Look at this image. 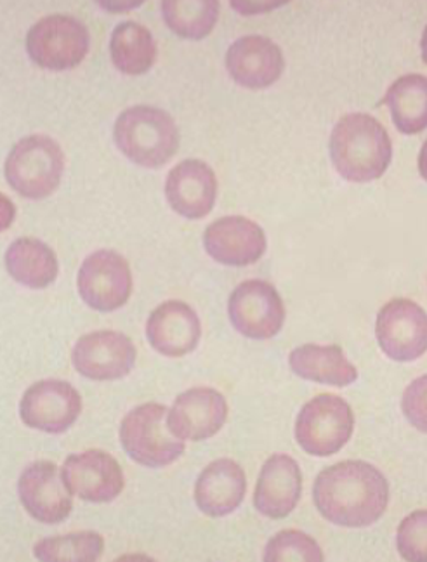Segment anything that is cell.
Returning <instances> with one entry per match:
<instances>
[{
	"label": "cell",
	"mask_w": 427,
	"mask_h": 562,
	"mask_svg": "<svg viewBox=\"0 0 427 562\" xmlns=\"http://www.w3.org/2000/svg\"><path fill=\"white\" fill-rule=\"evenodd\" d=\"M112 61L122 74L143 75L154 67L157 44L146 26L124 21L113 30L110 41Z\"/></svg>",
	"instance_id": "25"
},
{
	"label": "cell",
	"mask_w": 427,
	"mask_h": 562,
	"mask_svg": "<svg viewBox=\"0 0 427 562\" xmlns=\"http://www.w3.org/2000/svg\"><path fill=\"white\" fill-rule=\"evenodd\" d=\"M291 369L306 381L346 387L358 379V370L337 344L316 346L304 344L291 355Z\"/></svg>",
	"instance_id": "22"
},
{
	"label": "cell",
	"mask_w": 427,
	"mask_h": 562,
	"mask_svg": "<svg viewBox=\"0 0 427 562\" xmlns=\"http://www.w3.org/2000/svg\"><path fill=\"white\" fill-rule=\"evenodd\" d=\"M396 543L405 561L427 562V510H417L403 519Z\"/></svg>",
	"instance_id": "29"
},
{
	"label": "cell",
	"mask_w": 427,
	"mask_h": 562,
	"mask_svg": "<svg viewBox=\"0 0 427 562\" xmlns=\"http://www.w3.org/2000/svg\"><path fill=\"white\" fill-rule=\"evenodd\" d=\"M313 501L327 521L345 528H366L386 513L390 484L370 463L348 460L319 472Z\"/></svg>",
	"instance_id": "1"
},
{
	"label": "cell",
	"mask_w": 427,
	"mask_h": 562,
	"mask_svg": "<svg viewBox=\"0 0 427 562\" xmlns=\"http://www.w3.org/2000/svg\"><path fill=\"white\" fill-rule=\"evenodd\" d=\"M265 561H324V552L312 537L297 529H285L271 538L266 547Z\"/></svg>",
	"instance_id": "28"
},
{
	"label": "cell",
	"mask_w": 427,
	"mask_h": 562,
	"mask_svg": "<svg viewBox=\"0 0 427 562\" xmlns=\"http://www.w3.org/2000/svg\"><path fill=\"white\" fill-rule=\"evenodd\" d=\"M303 492V474L297 462L289 456H273L262 465L254 505L262 516L283 519L297 507Z\"/></svg>",
	"instance_id": "20"
},
{
	"label": "cell",
	"mask_w": 427,
	"mask_h": 562,
	"mask_svg": "<svg viewBox=\"0 0 427 562\" xmlns=\"http://www.w3.org/2000/svg\"><path fill=\"white\" fill-rule=\"evenodd\" d=\"M228 418V403L212 387H193L176 397L169 429L176 438L204 441L216 436Z\"/></svg>",
	"instance_id": "16"
},
{
	"label": "cell",
	"mask_w": 427,
	"mask_h": 562,
	"mask_svg": "<svg viewBox=\"0 0 427 562\" xmlns=\"http://www.w3.org/2000/svg\"><path fill=\"white\" fill-rule=\"evenodd\" d=\"M91 46L89 30L67 14H53L37 21L26 35V50L38 67L65 71L79 67Z\"/></svg>",
	"instance_id": "7"
},
{
	"label": "cell",
	"mask_w": 427,
	"mask_h": 562,
	"mask_svg": "<svg viewBox=\"0 0 427 562\" xmlns=\"http://www.w3.org/2000/svg\"><path fill=\"white\" fill-rule=\"evenodd\" d=\"M82 412V397L74 385L56 379L35 382L21 397V420L47 435H61Z\"/></svg>",
	"instance_id": "12"
},
{
	"label": "cell",
	"mask_w": 427,
	"mask_h": 562,
	"mask_svg": "<svg viewBox=\"0 0 427 562\" xmlns=\"http://www.w3.org/2000/svg\"><path fill=\"white\" fill-rule=\"evenodd\" d=\"M398 131L419 134L427 128V77L405 75L391 86L384 98Z\"/></svg>",
	"instance_id": "24"
},
{
	"label": "cell",
	"mask_w": 427,
	"mask_h": 562,
	"mask_svg": "<svg viewBox=\"0 0 427 562\" xmlns=\"http://www.w3.org/2000/svg\"><path fill=\"white\" fill-rule=\"evenodd\" d=\"M71 361L75 370L86 379L119 381L133 370L136 346L121 331H92L77 340L71 351Z\"/></svg>",
	"instance_id": "11"
},
{
	"label": "cell",
	"mask_w": 427,
	"mask_h": 562,
	"mask_svg": "<svg viewBox=\"0 0 427 562\" xmlns=\"http://www.w3.org/2000/svg\"><path fill=\"white\" fill-rule=\"evenodd\" d=\"M375 335L391 360H417L427 351L426 311L411 299H393L379 311Z\"/></svg>",
	"instance_id": "10"
},
{
	"label": "cell",
	"mask_w": 427,
	"mask_h": 562,
	"mask_svg": "<svg viewBox=\"0 0 427 562\" xmlns=\"http://www.w3.org/2000/svg\"><path fill=\"white\" fill-rule=\"evenodd\" d=\"M104 540L94 531H79L41 540L35 546L34 554L38 561L53 562H94L101 558Z\"/></svg>",
	"instance_id": "27"
},
{
	"label": "cell",
	"mask_w": 427,
	"mask_h": 562,
	"mask_svg": "<svg viewBox=\"0 0 427 562\" xmlns=\"http://www.w3.org/2000/svg\"><path fill=\"white\" fill-rule=\"evenodd\" d=\"M167 408L158 403L136 406L121 424V442L127 456L145 468H166L183 456V439L166 424Z\"/></svg>",
	"instance_id": "5"
},
{
	"label": "cell",
	"mask_w": 427,
	"mask_h": 562,
	"mask_svg": "<svg viewBox=\"0 0 427 562\" xmlns=\"http://www.w3.org/2000/svg\"><path fill=\"white\" fill-rule=\"evenodd\" d=\"M423 58H424V63H426V65H427V26H426V30H424V35H423Z\"/></svg>",
	"instance_id": "32"
},
{
	"label": "cell",
	"mask_w": 427,
	"mask_h": 562,
	"mask_svg": "<svg viewBox=\"0 0 427 562\" xmlns=\"http://www.w3.org/2000/svg\"><path fill=\"white\" fill-rule=\"evenodd\" d=\"M146 337L155 351L169 358H181L195 351L202 337V325L195 310L187 302L167 301L149 315Z\"/></svg>",
	"instance_id": "19"
},
{
	"label": "cell",
	"mask_w": 427,
	"mask_h": 562,
	"mask_svg": "<svg viewBox=\"0 0 427 562\" xmlns=\"http://www.w3.org/2000/svg\"><path fill=\"white\" fill-rule=\"evenodd\" d=\"M419 170L420 176L427 181V140L424 143L423 149H420Z\"/></svg>",
	"instance_id": "31"
},
{
	"label": "cell",
	"mask_w": 427,
	"mask_h": 562,
	"mask_svg": "<svg viewBox=\"0 0 427 562\" xmlns=\"http://www.w3.org/2000/svg\"><path fill=\"white\" fill-rule=\"evenodd\" d=\"M21 504L44 525H58L74 510L71 492L53 462H35L23 471L18 483Z\"/></svg>",
	"instance_id": "14"
},
{
	"label": "cell",
	"mask_w": 427,
	"mask_h": 562,
	"mask_svg": "<svg viewBox=\"0 0 427 562\" xmlns=\"http://www.w3.org/2000/svg\"><path fill=\"white\" fill-rule=\"evenodd\" d=\"M61 474L74 495L92 504H109L124 490V472L106 451L88 450L68 457Z\"/></svg>",
	"instance_id": "13"
},
{
	"label": "cell",
	"mask_w": 427,
	"mask_h": 562,
	"mask_svg": "<svg viewBox=\"0 0 427 562\" xmlns=\"http://www.w3.org/2000/svg\"><path fill=\"white\" fill-rule=\"evenodd\" d=\"M247 492L244 469L235 460L209 463L195 484V502L205 516L223 517L238 509Z\"/></svg>",
	"instance_id": "21"
},
{
	"label": "cell",
	"mask_w": 427,
	"mask_h": 562,
	"mask_svg": "<svg viewBox=\"0 0 427 562\" xmlns=\"http://www.w3.org/2000/svg\"><path fill=\"white\" fill-rule=\"evenodd\" d=\"M80 297L92 310H121L133 294L130 262L115 250H98L83 261L77 278Z\"/></svg>",
	"instance_id": "8"
},
{
	"label": "cell",
	"mask_w": 427,
	"mask_h": 562,
	"mask_svg": "<svg viewBox=\"0 0 427 562\" xmlns=\"http://www.w3.org/2000/svg\"><path fill=\"white\" fill-rule=\"evenodd\" d=\"M164 20L175 34L184 38L207 37L220 16V4L211 2H164Z\"/></svg>",
	"instance_id": "26"
},
{
	"label": "cell",
	"mask_w": 427,
	"mask_h": 562,
	"mask_svg": "<svg viewBox=\"0 0 427 562\" xmlns=\"http://www.w3.org/2000/svg\"><path fill=\"white\" fill-rule=\"evenodd\" d=\"M116 146L125 157L146 169L166 166L178 154L179 131L175 119L158 108H130L113 128Z\"/></svg>",
	"instance_id": "3"
},
{
	"label": "cell",
	"mask_w": 427,
	"mask_h": 562,
	"mask_svg": "<svg viewBox=\"0 0 427 562\" xmlns=\"http://www.w3.org/2000/svg\"><path fill=\"white\" fill-rule=\"evenodd\" d=\"M166 196L172 211L187 220H202L211 214L217 199V179L202 160H184L170 170Z\"/></svg>",
	"instance_id": "18"
},
{
	"label": "cell",
	"mask_w": 427,
	"mask_h": 562,
	"mask_svg": "<svg viewBox=\"0 0 427 562\" xmlns=\"http://www.w3.org/2000/svg\"><path fill=\"white\" fill-rule=\"evenodd\" d=\"M65 170L61 146L50 137L35 134L18 140L5 160L9 184L23 199H47L58 190Z\"/></svg>",
	"instance_id": "4"
},
{
	"label": "cell",
	"mask_w": 427,
	"mask_h": 562,
	"mask_svg": "<svg viewBox=\"0 0 427 562\" xmlns=\"http://www.w3.org/2000/svg\"><path fill=\"white\" fill-rule=\"evenodd\" d=\"M226 68L241 88L266 89L282 77L285 68L282 49L261 35L238 38L226 53Z\"/></svg>",
	"instance_id": "17"
},
{
	"label": "cell",
	"mask_w": 427,
	"mask_h": 562,
	"mask_svg": "<svg viewBox=\"0 0 427 562\" xmlns=\"http://www.w3.org/2000/svg\"><path fill=\"white\" fill-rule=\"evenodd\" d=\"M355 415L348 402L334 394H319L306 403L295 422L299 447L315 457H330L351 439Z\"/></svg>",
	"instance_id": "6"
},
{
	"label": "cell",
	"mask_w": 427,
	"mask_h": 562,
	"mask_svg": "<svg viewBox=\"0 0 427 562\" xmlns=\"http://www.w3.org/2000/svg\"><path fill=\"white\" fill-rule=\"evenodd\" d=\"M402 408L412 426L427 435V375L415 379L405 389Z\"/></svg>",
	"instance_id": "30"
},
{
	"label": "cell",
	"mask_w": 427,
	"mask_h": 562,
	"mask_svg": "<svg viewBox=\"0 0 427 562\" xmlns=\"http://www.w3.org/2000/svg\"><path fill=\"white\" fill-rule=\"evenodd\" d=\"M393 157L386 128L367 113L342 116L330 136V158L342 178L370 182L382 178Z\"/></svg>",
	"instance_id": "2"
},
{
	"label": "cell",
	"mask_w": 427,
	"mask_h": 562,
	"mask_svg": "<svg viewBox=\"0 0 427 562\" xmlns=\"http://www.w3.org/2000/svg\"><path fill=\"white\" fill-rule=\"evenodd\" d=\"M228 313L233 327L249 339H271L285 322L282 297L271 283L262 280L244 281L233 290Z\"/></svg>",
	"instance_id": "9"
},
{
	"label": "cell",
	"mask_w": 427,
	"mask_h": 562,
	"mask_svg": "<svg viewBox=\"0 0 427 562\" xmlns=\"http://www.w3.org/2000/svg\"><path fill=\"white\" fill-rule=\"evenodd\" d=\"M204 245L214 261L233 268L258 262L266 252V235L261 226L241 215H226L209 224Z\"/></svg>",
	"instance_id": "15"
},
{
	"label": "cell",
	"mask_w": 427,
	"mask_h": 562,
	"mask_svg": "<svg viewBox=\"0 0 427 562\" xmlns=\"http://www.w3.org/2000/svg\"><path fill=\"white\" fill-rule=\"evenodd\" d=\"M9 274L30 289H46L58 278L59 262L55 250L37 238H18L5 252Z\"/></svg>",
	"instance_id": "23"
}]
</instances>
